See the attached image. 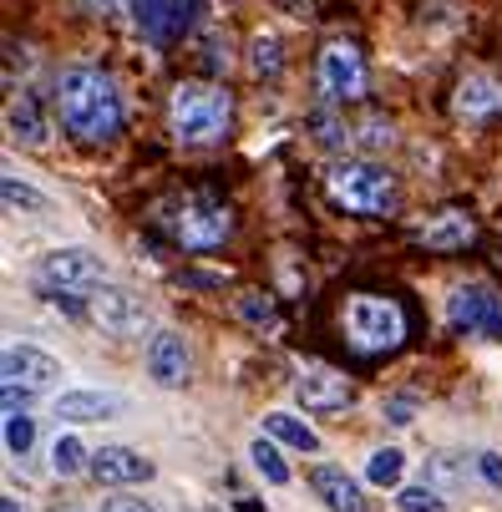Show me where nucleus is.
<instances>
[{
    "mask_svg": "<svg viewBox=\"0 0 502 512\" xmlns=\"http://www.w3.org/2000/svg\"><path fill=\"white\" fill-rule=\"evenodd\" d=\"M447 325L457 335H502V295L487 284H457L447 300Z\"/></svg>",
    "mask_w": 502,
    "mask_h": 512,
    "instance_id": "obj_9",
    "label": "nucleus"
},
{
    "mask_svg": "<svg viewBox=\"0 0 502 512\" xmlns=\"http://www.w3.org/2000/svg\"><path fill=\"white\" fill-rule=\"evenodd\" d=\"M239 512H264V502H254V497H239Z\"/></svg>",
    "mask_w": 502,
    "mask_h": 512,
    "instance_id": "obj_33",
    "label": "nucleus"
},
{
    "mask_svg": "<svg viewBox=\"0 0 502 512\" xmlns=\"http://www.w3.org/2000/svg\"><path fill=\"white\" fill-rule=\"evenodd\" d=\"M122 11H127V21H132V31H137L142 41L178 46V41L193 31L203 0H122Z\"/></svg>",
    "mask_w": 502,
    "mask_h": 512,
    "instance_id": "obj_7",
    "label": "nucleus"
},
{
    "mask_svg": "<svg viewBox=\"0 0 502 512\" xmlns=\"http://www.w3.org/2000/svg\"><path fill=\"white\" fill-rule=\"evenodd\" d=\"M92 477L107 482V487H132V482H148L153 477V462L132 452V447H102L92 457Z\"/></svg>",
    "mask_w": 502,
    "mask_h": 512,
    "instance_id": "obj_16",
    "label": "nucleus"
},
{
    "mask_svg": "<svg viewBox=\"0 0 502 512\" xmlns=\"http://www.w3.org/2000/svg\"><path fill=\"white\" fill-rule=\"evenodd\" d=\"M249 457H254V467H259L274 487L290 482V467H284V457H279V447H274V436H259V442L249 447Z\"/></svg>",
    "mask_w": 502,
    "mask_h": 512,
    "instance_id": "obj_23",
    "label": "nucleus"
},
{
    "mask_svg": "<svg viewBox=\"0 0 502 512\" xmlns=\"http://www.w3.org/2000/svg\"><path fill=\"white\" fill-rule=\"evenodd\" d=\"M239 315H244L254 330H274V305H269L264 295H244V300H239Z\"/></svg>",
    "mask_w": 502,
    "mask_h": 512,
    "instance_id": "obj_28",
    "label": "nucleus"
},
{
    "mask_svg": "<svg viewBox=\"0 0 502 512\" xmlns=\"http://www.w3.org/2000/svg\"><path fill=\"white\" fill-rule=\"evenodd\" d=\"M411 411H416V406H411L406 396H396V401H386V416H391V426H411Z\"/></svg>",
    "mask_w": 502,
    "mask_h": 512,
    "instance_id": "obj_30",
    "label": "nucleus"
},
{
    "mask_svg": "<svg viewBox=\"0 0 502 512\" xmlns=\"http://www.w3.org/2000/svg\"><path fill=\"white\" fill-rule=\"evenodd\" d=\"M295 396L305 411H340V406H350V381L340 371H330V365H300Z\"/></svg>",
    "mask_w": 502,
    "mask_h": 512,
    "instance_id": "obj_13",
    "label": "nucleus"
},
{
    "mask_svg": "<svg viewBox=\"0 0 502 512\" xmlns=\"http://www.w3.org/2000/svg\"><path fill=\"white\" fill-rule=\"evenodd\" d=\"M163 229L173 234L178 249H188V254H213V249L234 234V213H229L224 203H213V198H183V203L168 208Z\"/></svg>",
    "mask_w": 502,
    "mask_h": 512,
    "instance_id": "obj_4",
    "label": "nucleus"
},
{
    "mask_svg": "<svg viewBox=\"0 0 502 512\" xmlns=\"http://www.w3.org/2000/svg\"><path fill=\"white\" fill-rule=\"evenodd\" d=\"M264 436H274V442L295 447V452H315V447H320L315 426H305V421L290 416V411H269V416H264Z\"/></svg>",
    "mask_w": 502,
    "mask_h": 512,
    "instance_id": "obj_20",
    "label": "nucleus"
},
{
    "mask_svg": "<svg viewBox=\"0 0 502 512\" xmlns=\"http://www.w3.org/2000/svg\"><path fill=\"white\" fill-rule=\"evenodd\" d=\"M325 193L345 208V213H366V218H381L396 208V178L371 163V158H340L325 168Z\"/></svg>",
    "mask_w": 502,
    "mask_h": 512,
    "instance_id": "obj_3",
    "label": "nucleus"
},
{
    "mask_svg": "<svg viewBox=\"0 0 502 512\" xmlns=\"http://www.w3.org/2000/svg\"><path fill=\"white\" fill-rule=\"evenodd\" d=\"M168 127L188 148H208V142H224L234 127V97L224 82H178L168 97Z\"/></svg>",
    "mask_w": 502,
    "mask_h": 512,
    "instance_id": "obj_2",
    "label": "nucleus"
},
{
    "mask_svg": "<svg viewBox=\"0 0 502 512\" xmlns=\"http://www.w3.org/2000/svg\"><path fill=\"white\" fill-rule=\"evenodd\" d=\"M396 507H401V512H447V502H442L432 487H401Z\"/></svg>",
    "mask_w": 502,
    "mask_h": 512,
    "instance_id": "obj_27",
    "label": "nucleus"
},
{
    "mask_svg": "<svg viewBox=\"0 0 502 512\" xmlns=\"http://www.w3.org/2000/svg\"><path fill=\"white\" fill-rule=\"evenodd\" d=\"M36 284L46 295H97L107 284V269L92 249H51L36 264Z\"/></svg>",
    "mask_w": 502,
    "mask_h": 512,
    "instance_id": "obj_6",
    "label": "nucleus"
},
{
    "mask_svg": "<svg viewBox=\"0 0 502 512\" xmlns=\"http://www.w3.org/2000/svg\"><path fill=\"white\" fill-rule=\"evenodd\" d=\"M82 467H92V457H87V447H82V436H56V447H51V472L56 477H77Z\"/></svg>",
    "mask_w": 502,
    "mask_h": 512,
    "instance_id": "obj_22",
    "label": "nucleus"
},
{
    "mask_svg": "<svg viewBox=\"0 0 502 512\" xmlns=\"http://www.w3.org/2000/svg\"><path fill=\"white\" fill-rule=\"evenodd\" d=\"M56 117H61L71 142H82V148H107V142L122 132L117 82L92 61L61 66V77H56Z\"/></svg>",
    "mask_w": 502,
    "mask_h": 512,
    "instance_id": "obj_1",
    "label": "nucleus"
},
{
    "mask_svg": "<svg viewBox=\"0 0 502 512\" xmlns=\"http://www.w3.org/2000/svg\"><path fill=\"white\" fill-rule=\"evenodd\" d=\"M472 239H477V218L467 208H442L416 229V244L432 249V254H462Z\"/></svg>",
    "mask_w": 502,
    "mask_h": 512,
    "instance_id": "obj_12",
    "label": "nucleus"
},
{
    "mask_svg": "<svg viewBox=\"0 0 502 512\" xmlns=\"http://www.w3.org/2000/svg\"><path fill=\"white\" fill-rule=\"evenodd\" d=\"M249 71H254L259 82L284 71V41L274 31H254V41H249Z\"/></svg>",
    "mask_w": 502,
    "mask_h": 512,
    "instance_id": "obj_21",
    "label": "nucleus"
},
{
    "mask_svg": "<svg viewBox=\"0 0 502 512\" xmlns=\"http://www.w3.org/2000/svg\"><path fill=\"white\" fill-rule=\"evenodd\" d=\"M188 340L178 335V330H163V335H153V345H148V376L158 381V386H168V391H178L183 381H188Z\"/></svg>",
    "mask_w": 502,
    "mask_h": 512,
    "instance_id": "obj_15",
    "label": "nucleus"
},
{
    "mask_svg": "<svg viewBox=\"0 0 502 512\" xmlns=\"http://www.w3.org/2000/svg\"><path fill=\"white\" fill-rule=\"evenodd\" d=\"M366 137L361 142H371V148H391V122H381V117H371L366 127H361Z\"/></svg>",
    "mask_w": 502,
    "mask_h": 512,
    "instance_id": "obj_29",
    "label": "nucleus"
},
{
    "mask_svg": "<svg viewBox=\"0 0 502 512\" xmlns=\"http://www.w3.org/2000/svg\"><path fill=\"white\" fill-rule=\"evenodd\" d=\"M477 467H482V477H487L492 487H502V457H497V452H482Z\"/></svg>",
    "mask_w": 502,
    "mask_h": 512,
    "instance_id": "obj_31",
    "label": "nucleus"
},
{
    "mask_svg": "<svg viewBox=\"0 0 502 512\" xmlns=\"http://www.w3.org/2000/svg\"><path fill=\"white\" fill-rule=\"evenodd\" d=\"M6 127H11L16 142H26V148H41V142L51 137V127H46V117H41V102H36L31 92H11V102H6Z\"/></svg>",
    "mask_w": 502,
    "mask_h": 512,
    "instance_id": "obj_18",
    "label": "nucleus"
},
{
    "mask_svg": "<svg viewBox=\"0 0 502 512\" xmlns=\"http://www.w3.org/2000/svg\"><path fill=\"white\" fill-rule=\"evenodd\" d=\"M92 320H97L107 335L132 340V335L148 330V305H142L132 289H112V284H102L97 295H92Z\"/></svg>",
    "mask_w": 502,
    "mask_h": 512,
    "instance_id": "obj_11",
    "label": "nucleus"
},
{
    "mask_svg": "<svg viewBox=\"0 0 502 512\" xmlns=\"http://www.w3.org/2000/svg\"><path fill=\"white\" fill-rule=\"evenodd\" d=\"M31 442H36V421L26 411H6V452L11 457H26Z\"/></svg>",
    "mask_w": 502,
    "mask_h": 512,
    "instance_id": "obj_25",
    "label": "nucleus"
},
{
    "mask_svg": "<svg viewBox=\"0 0 502 512\" xmlns=\"http://www.w3.org/2000/svg\"><path fill=\"white\" fill-rule=\"evenodd\" d=\"M320 92L330 107H345V102H361L366 97V56L355 41H330L320 51Z\"/></svg>",
    "mask_w": 502,
    "mask_h": 512,
    "instance_id": "obj_8",
    "label": "nucleus"
},
{
    "mask_svg": "<svg viewBox=\"0 0 502 512\" xmlns=\"http://www.w3.org/2000/svg\"><path fill=\"white\" fill-rule=\"evenodd\" d=\"M401 467H406V457H401L396 447H386V452H376V457L366 462V477H371L376 487H396V482H401Z\"/></svg>",
    "mask_w": 502,
    "mask_h": 512,
    "instance_id": "obj_26",
    "label": "nucleus"
},
{
    "mask_svg": "<svg viewBox=\"0 0 502 512\" xmlns=\"http://www.w3.org/2000/svg\"><path fill=\"white\" fill-rule=\"evenodd\" d=\"M117 396H107V391H61L56 396V416L61 421H107V416H117Z\"/></svg>",
    "mask_w": 502,
    "mask_h": 512,
    "instance_id": "obj_19",
    "label": "nucleus"
},
{
    "mask_svg": "<svg viewBox=\"0 0 502 512\" xmlns=\"http://www.w3.org/2000/svg\"><path fill=\"white\" fill-rule=\"evenodd\" d=\"M0 193H6V208H26V213H41V208H51V198H46V193H36L31 183H21L16 173H6V178H0Z\"/></svg>",
    "mask_w": 502,
    "mask_h": 512,
    "instance_id": "obj_24",
    "label": "nucleus"
},
{
    "mask_svg": "<svg viewBox=\"0 0 502 512\" xmlns=\"http://www.w3.org/2000/svg\"><path fill=\"white\" fill-rule=\"evenodd\" d=\"M345 335H350L355 350L381 355V350H396L406 340V315L386 295H355L345 305Z\"/></svg>",
    "mask_w": 502,
    "mask_h": 512,
    "instance_id": "obj_5",
    "label": "nucleus"
},
{
    "mask_svg": "<svg viewBox=\"0 0 502 512\" xmlns=\"http://www.w3.org/2000/svg\"><path fill=\"white\" fill-rule=\"evenodd\" d=\"M0 512H21V507H16V497H0Z\"/></svg>",
    "mask_w": 502,
    "mask_h": 512,
    "instance_id": "obj_34",
    "label": "nucleus"
},
{
    "mask_svg": "<svg viewBox=\"0 0 502 512\" xmlns=\"http://www.w3.org/2000/svg\"><path fill=\"white\" fill-rule=\"evenodd\" d=\"M457 117L462 122H487L502 112V77H492V71H467V77L457 82V97H452Z\"/></svg>",
    "mask_w": 502,
    "mask_h": 512,
    "instance_id": "obj_14",
    "label": "nucleus"
},
{
    "mask_svg": "<svg viewBox=\"0 0 502 512\" xmlns=\"http://www.w3.org/2000/svg\"><path fill=\"white\" fill-rule=\"evenodd\" d=\"M310 487H315V497H320L330 512H366L361 482L345 477V467H315V472H310Z\"/></svg>",
    "mask_w": 502,
    "mask_h": 512,
    "instance_id": "obj_17",
    "label": "nucleus"
},
{
    "mask_svg": "<svg viewBox=\"0 0 502 512\" xmlns=\"http://www.w3.org/2000/svg\"><path fill=\"white\" fill-rule=\"evenodd\" d=\"M0 376H6V386H16V391H46L66 371H61V360L46 355L41 345H6V355H0Z\"/></svg>",
    "mask_w": 502,
    "mask_h": 512,
    "instance_id": "obj_10",
    "label": "nucleus"
},
{
    "mask_svg": "<svg viewBox=\"0 0 502 512\" xmlns=\"http://www.w3.org/2000/svg\"><path fill=\"white\" fill-rule=\"evenodd\" d=\"M102 512H153V507H148V502H137V497H112Z\"/></svg>",
    "mask_w": 502,
    "mask_h": 512,
    "instance_id": "obj_32",
    "label": "nucleus"
}]
</instances>
